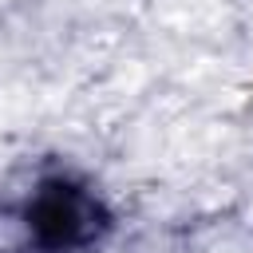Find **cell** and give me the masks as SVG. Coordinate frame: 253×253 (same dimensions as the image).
Masks as SVG:
<instances>
[{"mask_svg":"<svg viewBox=\"0 0 253 253\" xmlns=\"http://www.w3.org/2000/svg\"><path fill=\"white\" fill-rule=\"evenodd\" d=\"M111 221L107 202L71 174L43 178L24 206V225L40 253H83L111 233Z\"/></svg>","mask_w":253,"mask_h":253,"instance_id":"obj_1","label":"cell"}]
</instances>
